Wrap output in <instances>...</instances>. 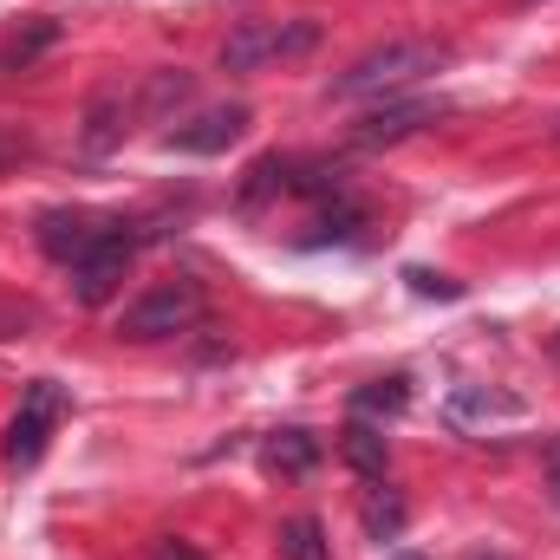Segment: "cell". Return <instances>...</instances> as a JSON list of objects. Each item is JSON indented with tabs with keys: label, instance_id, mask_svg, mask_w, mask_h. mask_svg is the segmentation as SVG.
<instances>
[{
	"label": "cell",
	"instance_id": "obj_23",
	"mask_svg": "<svg viewBox=\"0 0 560 560\" xmlns=\"http://www.w3.org/2000/svg\"><path fill=\"white\" fill-rule=\"evenodd\" d=\"M555 352H560V339H555Z\"/></svg>",
	"mask_w": 560,
	"mask_h": 560
},
{
	"label": "cell",
	"instance_id": "obj_4",
	"mask_svg": "<svg viewBox=\"0 0 560 560\" xmlns=\"http://www.w3.org/2000/svg\"><path fill=\"white\" fill-rule=\"evenodd\" d=\"M131 255H138V235H131L125 222H112V229L72 261V300H79V306H105V300L125 287V275H131Z\"/></svg>",
	"mask_w": 560,
	"mask_h": 560
},
{
	"label": "cell",
	"instance_id": "obj_2",
	"mask_svg": "<svg viewBox=\"0 0 560 560\" xmlns=\"http://www.w3.org/2000/svg\"><path fill=\"white\" fill-rule=\"evenodd\" d=\"M202 313H209V300H202V280L170 275V280H156V287H143L138 300L118 313V339H131V346L176 339V332L202 326Z\"/></svg>",
	"mask_w": 560,
	"mask_h": 560
},
{
	"label": "cell",
	"instance_id": "obj_14",
	"mask_svg": "<svg viewBox=\"0 0 560 560\" xmlns=\"http://www.w3.org/2000/svg\"><path fill=\"white\" fill-rule=\"evenodd\" d=\"M405 522H411L405 495H398V489H372V502H365V535H372V541H398Z\"/></svg>",
	"mask_w": 560,
	"mask_h": 560
},
{
	"label": "cell",
	"instance_id": "obj_9",
	"mask_svg": "<svg viewBox=\"0 0 560 560\" xmlns=\"http://www.w3.org/2000/svg\"><path fill=\"white\" fill-rule=\"evenodd\" d=\"M339 456L365 476V482H385V469H392V443H385V430L365 418H352L339 430Z\"/></svg>",
	"mask_w": 560,
	"mask_h": 560
},
{
	"label": "cell",
	"instance_id": "obj_20",
	"mask_svg": "<svg viewBox=\"0 0 560 560\" xmlns=\"http://www.w3.org/2000/svg\"><path fill=\"white\" fill-rule=\"evenodd\" d=\"M548 476H555V489H560V443L548 450Z\"/></svg>",
	"mask_w": 560,
	"mask_h": 560
},
{
	"label": "cell",
	"instance_id": "obj_11",
	"mask_svg": "<svg viewBox=\"0 0 560 560\" xmlns=\"http://www.w3.org/2000/svg\"><path fill=\"white\" fill-rule=\"evenodd\" d=\"M405 411H411V378H398V372L352 392V418H405Z\"/></svg>",
	"mask_w": 560,
	"mask_h": 560
},
{
	"label": "cell",
	"instance_id": "obj_19",
	"mask_svg": "<svg viewBox=\"0 0 560 560\" xmlns=\"http://www.w3.org/2000/svg\"><path fill=\"white\" fill-rule=\"evenodd\" d=\"M150 560H202V548H189V541H176V535H163V541L150 548Z\"/></svg>",
	"mask_w": 560,
	"mask_h": 560
},
{
	"label": "cell",
	"instance_id": "obj_1",
	"mask_svg": "<svg viewBox=\"0 0 560 560\" xmlns=\"http://www.w3.org/2000/svg\"><path fill=\"white\" fill-rule=\"evenodd\" d=\"M450 66V46L443 39H385L372 52H359L339 79H332V98H372V92H405L423 72H443Z\"/></svg>",
	"mask_w": 560,
	"mask_h": 560
},
{
	"label": "cell",
	"instance_id": "obj_6",
	"mask_svg": "<svg viewBox=\"0 0 560 560\" xmlns=\"http://www.w3.org/2000/svg\"><path fill=\"white\" fill-rule=\"evenodd\" d=\"M436 118H443L436 98H392V105H378V112H365V118L352 125V143H359V150H385V143H405L411 131L436 125Z\"/></svg>",
	"mask_w": 560,
	"mask_h": 560
},
{
	"label": "cell",
	"instance_id": "obj_15",
	"mask_svg": "<svg viewBox=\"0 0 560 560\" xmlns=\"http://www.w3.org/2000/svg\"><path fill=\"white\" fill-rule=\"evenodd\" d=\"M326 528L313 522V515H293V522H280V560H326Z\"/></svg>",
	"mask_w": 560,
	"mask_h": 560
},
{
	"label": "cell",
	"instance_id": "obj_22",
	"mask_svg": "<svg viewBox=\"0 0 560 560\" xmlns=\"http://www.w3.org/2000/svg\"><path fill=\"white\" fill-rule=\"evenodd\" d=\"M555 138H560V125H555Z\"/></svg>",
	"mask_w": 560,
	"mask_h": 560
},
{
	"label": "cell",
	"instance_id": "obj_5",
	"mask_svg": "<svg viewBox=\"0 0 560 560\" xmlns=\"http://www.w3.org/2000/svg\"><path fill=\"white\" fill-rule=\"evenodd\" d=\"M59 411H66V392H59L52 378H33L26 398H20V411H13V423H7V443H0L7 469H33V463L46 456V436H52Z\"/></svg>",
	"mask_w": 560,
	"mask_h": 560
},
{
	"label": "cell",
	"instance_id": "obj_7",
	"mask_svg": "<svg viewBox=\"0 0 560 560\" xmlns=\"http://www.w3.org/2000/svg\"><path fill=\"white\" fill-rule=\"evenodd\" d=\"M242 131H248V105H209L202 118L176 125L163 143H170V150H189V156H215V150L242 143Z\"/></svg>",
	"mask_w": 560,
	"mask_h": 560
},
{
	"label": "cell",
	"instance_id": "obj_21",
	"mask_svg": "<svg viewBox=\"0 0 560 560\" xmlns=\"http://www.w3.org/2000/svg\"><path fill=\"white\" fill-rule=\"evenodd\" d=\"M385 560H423V555H405V548H398V555H385Z\"/></svg>",
	"mask_w": 560,
	"mask_h": 560
},
{
	"label": "cell",
	"instance_id": "obj_12",
	"mask_svg": "<svg viewBox=\"0 0 560 560\" xmlns=\"http://www.w3.org/2000/svg\"><path fill=\"white\" fill-rule=\"evenodd\" d=\"M118 105H125L118 92H98V98H92V112H85V150H92V156H105L112 143L125 138V112H118Z\"/></svg>",
	"mask_w": 560,
	"mask_h": 560
},
{
	"label": "cell",
	"instance_id": "obj_24",
	"mask_svg": "<svg viewBox=\"0 0 560 560\" xmlns=\"http://www.w3.org/2000/svg\"><path fill=\"white\" fill-rule=\"evenodd\" d=\"M476 560H482V555H476Z\"/></svg>",
	"mask_w": 560,
	"mask_h": 560
},
{
	"label": "cell",
	"instance_id": "obj_18",
	"mask_svg": "<svg viewBox=\"0 0 560 560\" xmlns=\"http://www.w3.org/2000/svg\"><path fill=\"white\" fill-rule=\"evenodd\" d=\"M405 280H411V293H418V300H463V280H450V275H430V268H405Z\"/></svg>",
	"mask_w": 560,
	"mask_h": 560
},
{
	"label": "cell",
	"instance_id": "obj_10",
	"mask_svg": "<svg viewBox=\"0 0 560 560\" xmlns=\"http://www.w3.org/2000/svg\"><path fill=\"white\" fill-rule=\"evenodd\" d=\"M261 463H268V476H306L319 463V436L313 430H275L261 443Z\"/></svg>",
	"mask_w": 560,
	"mask_h": 560
},
{
	"label": "cell",
	"instance_id": "obj_13",
	"mask_svg": "<svg viewBox=\"0 0 560 560\" xmlns=\"http://www.w3.org/2000/svg\"><path fill=\"white\" fill-rule=\"evenodd\" d=\"M489 423V418H522V405L515 398H502V392H482V385H469V392H456L450 398V423Z\"/></svg>",
	"mask_w": 560,
	"mask_h": 560
},
{
	"label": "cell",
	"instance_id": "obj_8",
	"mask_svg": "<svg viewBox=\"0 0 560 560\" xmlns=\"http://www.w3.org/2000/svg\"><path fill=\"white\" fill-rule=\"evenodd\" d=\"M105 229H112V222H98V215H85V209H46V215H39V229H33V242H39L52 261H66V268H72V261H79Z\"/></svg>",
	"mask_w": 560,
	"mask_h": 560
},
{
	"label": "cell",
	"instance_id": "obj_17",
	"mask_svg": "<svg viewBox=\"0 0 560 560\" xmlns=\"http://www.w3.org/2000/svg\"><path fill=\"white\" fill-rule=\"evenodd\" d=\"M52 39H59V20H39L33 33H20V39H13V46L0 52V66H7V72H20V66H26V59H33L39 46H52Z\"/></svg>",
	"mask_w": 560,
	"mask_h": 560
},
{
	"label": "cell",
	"instance_id": "obj_3",
	"mask_svg": "<svg viewBox=\"0 0 560 560\" xmlns=\"http://www.w3.org/2000/svg\"><path fill=\"white\" fill-rule=\"evenodd\" d=\"M319 46V20H242L222 39V72H255L268 59H300Z\"/></svg>",
	"mask_w": 560,
	"mask_h": 560
},
{
	"label": "cell",
	"instance_id": "obj_16",
	"mask_svg": "<svg viewBox=\"0 0 560 560\" xmlns=\"http://www.w3.org/2000/svg\"><path fill=\"white\" fill-rule=\"evenodd\" d=\"M189 98V72H156L150 85H143V112L156 118V112H170V105H183Z\"/></svg>",
	"mask_w": 560,
	"mask_h": 560
}]
</instances>
